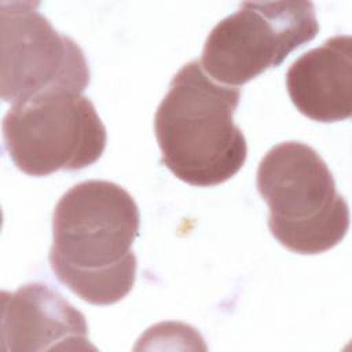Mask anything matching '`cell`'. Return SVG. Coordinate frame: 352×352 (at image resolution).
I'll list each match as a JSON object with an SVG mask.
<instances>
[{"instance_id":"cell-4","label":"cell","mask_w":352,"mask_h":352,"mask_svg":"<svg viewBox=\"0 0 352 352\" xmlns=\"http://www.w3.org/2000/svg\"><path fill=\"white\" fill-rule=\"evenodd\" d=\"M4 147L30 176L80 170L95 164L107 142L95 106L80 92H50L11 106L3 120Z\"/></svg>"},{"instance_id":"cell-8","label":"cell","mask_w":352,"mask_h":352,"mask_svg":"<svg viewBox=\"0 0 352 352\" xmlns=\"http://www.w3.org/2000/svg\"><path fill=\"white\" fill-rule=\"evenodd\" d=\"M287 94L297 110L319 122L352 114V40L334 36L297 58L286 73Z\"/></svg>"},{"instance_id":"cell-6","label":"cell","mask_w":352,"mask_h":352,"mask_svg":"<svg viewBox=\"0 0 352 352\" xmlns=\"http://www.w3.org/2000/svg\"><path fill=\"white\" fill-rule=\"evenodd\" d=\"M34 1H1V98L12 106L50 92H82L91 80L80 45Z\"/></svg>"},{"instance_id":"cell-1","label":"cell","mask_w":352,"mask_h":352,"mask_svg":"<svg viewBox=\"0 0 352 352\" xmlns=\"http://www.w3.org/2000/svg\"><path fill=\"white\" fill-rule=\"evenodd\" d=\"M139 226V208L124 187L107 180L73 186L52 216V272L89 304L118 302L135 285Z\"/></svg>"},{"instance_id":"cell-5","label":"cell","mask_w":352,"mask_h":352,"mask_svg":"<svg viewBox=\"0 0 352 352\" xmlns=\"http://www.w3.org/2000/svg\"><path fill=\"white\" fill-rule=\"evenodd\" d=\"M319 32L311 1H246L206 37L201 66L214 81L243 85Z\"/></svg>"},{"instance_id":"cell-2","label":"cell","mask_w":352,"mask_h":352,"mask_svg":"<svg viewBox=\"0 0 352 352\" xmlns=\"http://www.w3.org/2000/svg\"><path fill=\"white\" fill-rule=\"evenodd\" d=\"M241 89L214 82L199 60L186 63L161 100L154 131L161 162L197 187L221 184L246 162L248 144L234 114Z\"/></svg>"},{"instance_id":"cell-7","label":"cell","mask_w":352,"mask_h":352,"mask_svg":"<svg viewBox=\"0 0 352 352\" xmlns=\"http://www.w3.org/2000/svg\"><path fill=\"white\" fill-rule=\"evenodd\" d=\"M3 351H95L85 316L59 292L33 282L1 293Z\"/></svg>"},{"instance_id":"cell-3","label":"cell","mask_w":352,"mask_h":352,"mask_svg":"<svg viewBox=\"0 0 352 352\" xmlns=\"http://www.w3.org/2000/svg\"><path fill=\"white\" fill-rule=\"evenodd\" d=\"M256 183L270 209V231L286 249L319 254L345 238L348 204L311 146L301 142L274 146L260 161Z\"/></svg>"}]
</instances>
